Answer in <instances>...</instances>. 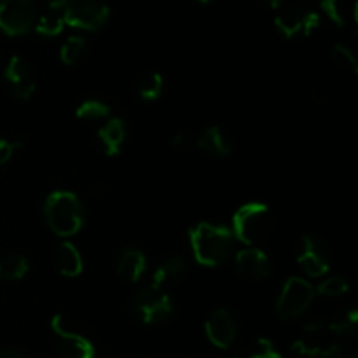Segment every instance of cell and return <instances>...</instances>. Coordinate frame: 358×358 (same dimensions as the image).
<instances>
[{
	"instance_id": "e0dca14e",
	"label": "cell",
	"mask_w": 358,
	"mask_h": 358,
	"mask_svg": "<svg viewBox=\"0 0 358 358\" xmlns=\"http://www.w3.org/2000/svg\"><path fill=\"white\" fill-rule=\"evenodd\" d=\"M55 266L58 269V273L65 278H77L79 275H83L84 269V261L80 252L77 250V247L70 241H63L56 247L55 255Z\"/></svg>"
},
{
	"instance_id": "5bb4252c",
	"label": "cell",
	"mask_w": 358,
	"mask_h": 358,
	"mask_svg": "<svg viewBox=\"0 0 358 358\" xmlns=\"http://www.w3.org/2000/svg\"><path fill=\"white\" fill-rule=\"evenodd\" d=\"M234 264H236V271L250 282L268 278L271 273L269 257L257 247H247L238 252L234 257Z\"/></svg>"
},
{
	"instance_id": "4dcf8cb0",
	"label": "cell",
	"mask_w": 358,
	"mask_h": 358,
	"mask_svg": "<svg viewBox=\"0 0 358 358\" xmlns=\"http://www.w3.org/2000/svg\"><path fill=\"white\" fill-rule=\"evenodd\" d=\"M187 145H189V136L185 135V133H177V135L171 138V147H173V149L182 150Z\"/></svg>"
},
{
	"instance_id": "ba28073f",
	"label": "cell",
	"mask_w": 358,
	"mask_h": 358,
	"mask_svg": "<svg viewBox=\"0 0 358 358\" xmlns=\"http://www.w3.org/2000/svg\"><path fill=\"white\" fill-rule=\"evenodd\" d=\"M37 6L34 0H2L0 2V30L10 37L24 35L35 27Z\"/></svg>"
},
{
	"instance_id": "9c48e42d",
	"label": "cell",
	"mask_w": 358,
	"mask_h": 358,
	"mask_svg": "<svg viewBox=\"0 0 358 358\" xmlns=\"http://www.w3.org/2000/svg\"><path fill=\"white\" fill-rule=\"evenodd\" d=\"M296 261L310 278H320L331 269V254L324 241L313 234L299 238L296 247Z\"/></svg>"
},
{
	"instance_id": "ac0fdd59",
	"label": "cell",
	"mask_w": 358,
	"mask_h": 358,
	"mask_svg": "<svg viewBox=\"0 0 358 358\" xmlns=\"http://www.w3.org/2000/svg\"><path fill=\"white\" fill-rule=\"evenodd\" d=\"M147 271V257L140 248L126 247L119 254L117 273L129 283H136Z\"/></svg>"
},
{
	"instance_id": "52a82bcc",
	"label": "cell",
	"mask_w": 358,
	"mask_h": 358,
	"mask_svg": "<svg viewBox=\"0 0 358 358\" xmlns=\"http://www.w3.org/2000/svg\"><path fill=\"white\" fill-rule=\"evenodd\" d=\"M51 329L58 338L56 343V353L59 358H94L96 357V348L93 343L84 334H79L65 315L56 313L51 318Z\"/></svg>"
},
{
	"instance_id": "836d02e7",
	"label": "cell",
	"mask_w": 358,
	"mask_h": 358,
	"mask_svg": "<svg viewBox=\"0 0 358 358\" xmlns=\"http://www.w3.org/2000/svg\"><path fill=\"white\" fill-rule=\"evenodd\" d=\"M45 2H48L49 9L59 10V9H65V7L70 3V0H45Z\"/></svg>"
},
{
	"instance_id": "484cf974",
	"label": "cell",
	"mask_w": 358,
	"mask_h": 358,
	"mask_svg": "<svg viewBox=\"0 0 358 358\" xmlns=\"http://www.w3.org/2000/svg\"><path fill=\"white\" fill-rule=\"evenodd\" d=\"M34 28L42 37H56L65 28V21H63V16H59V14H44V16H41L35 21Z\"/></svg>"
},
{
	"instance_id": "f1b7e54d",
	"label": "cell",
	"mask_w": 358,
	"mask_h": 358,
	"mask_svg": "<svg viewBox=\"0 0 358 358\" xmlns=\"http://www.w3.org/2000/svg\"><path fill=\"white\" fill-rule=\"evenodd\" d=\"M322 10H324L325 16L331 20V23H334L338 28H343L346 23L345 10H343V6L339 3V0H322L320 2Z\"/></svg>"
},
{
	"instance_id": "d590c367",
	"label": "cell",
	"mask_w": 358,
	"mask_h": 358,
	"mask_svg": "<svg viewBox=\"0 0 358 358\" xmlns=\"http://www.w3.org/2000/svg\"><path fill=\"white\" fill-rule=\"evenodd\" d=\"M198 2H201V3H212V2H215V0H198Z\"/></svg>"
},
{
	"instance_id": "3957f363",
	"label": "cell",
	"mask_w": 358,
	"mask_h": 358,
	"mask_svg": "<svg viewBox=\"0 0 358 358\" xmlns=\"http://www.w3.org/2000/svg\"><path fill=\"white\" fill-rule=\"evenodd\" d=\"M275 227V217L268 205L259 201L240 206L233 215V234L247 247H255L271 234Z\"/></svg>"
},
{
	"instance_id": "d4e9b609",
	"label": "cell",
	"mask_w": 358,
	"mask_h": 358,
	"mask_svg": "<svg viewBox=\"0 0 358 358\" xmlns=\"http://www.w3.org/2000/svg\"><path fill=\"white\" fill-rule=\"evenodd\" d=\"M331 59L343 70H348L353 76H358V62L357 56L348 45L345 44H336L331 49Z\"/></svg>"
},
{
	"instance_id": "d6986e66",
	"label": "cell",
	"mask_w": 358,
	"mask_h": 358,
	"mask_svg": "<svg viewBox=\"0 0 358 358\" xmlns=\"http://www.w3.org/2000/svg\"><path fill=\"white\" fill-rule=\"evenodd\" d=\"M30 271V262L27 255L17 250H7L0 254V280L17 282L23 280Z\"/></svg>"
},
{
	"instance_id": "7a4b0ae2",
	"label": "cell",
	"mask_w": 358,
	"mask_h": 358,
	"mask_svg": "<svg viewBox=\"0 0 358 358\" xmlns=\"http://www.w3.org/2000/svg\"><path fill=\"white\" fill-rule=\"evenodd\" d=\"M44 217L56 236H73L83 229V201L72 191H52L44 201Z\"/></svg>"
},
{
	"instance_id": "d6a6232c",
	"label": "cell",
	"mask_w": 358,
	"mask_h": 358,
	"mask_svg": "<svg viewBox=\"0 0 358 358\" xmlns=\"http://www.w3.org/2000/svg\"><path fill=\"white\" fill-rule=\"evenodd\" d=\"M327 358H357V355L353 352H350V350L343 348V346L338 345V348H336Z\"/></svg>"
},
{
	"instance_id": "83f0119b",
	"label": "cell",
	"mask_w": 358,
	"mask_h": 358,
	"mask_svg": "<svg viewBox=\"0 0 358 358\" xmlns=\"http://www.w3.org/2000/svg\"><path fill=\"white\" fill-rule=\"evenodd\" d=\"M248 358H283V355L280 353V350L276 348V345L271 339L259 338L250 346Z\"/></svg>"
},
{
	"instance_id": "5b68a950",
	"label": "cell",
	"mask_w": 358,
	"mask_h": 358,
	"mask_svg": "<svg viewBox=\"0 0 358 358\" xmlns=\"http://www.w3.org/2000/svg\"><path fill=\"white\" fill-rule=\"evenodd\" d=\"M131 308L143 325H159L173 315V301L163 289L145 287L131 297Z\"/></svg>"
},
{
	"instance_id": "cb8c5ba5",
	"label": "cell",
	"mask_w": 358,
	"mask_h": 358,
	"mask_svg": "<svg viewBox=\"0 0 358 358\" xmlns=\"http://www.w3.org/2000/svg\"><path fill=\"white\" fill-rule=\"evenodd\" d=\"M84 51H86V38L79 37V35H73V37H69L63 42L62 49H59V59L65 65L72 66L79 62Z\"/></svg>"
},
{
	"instance_id": "7c38bea8",
	"label": "cell",
	"mask_w": 358,
	"mask_h": 358,
	"mask_svg": "<svg viewBox=\"0 0 358 358\" xmlns=\"http://www.w3.org/2000/svg\"><path fill=\"white\" fill-rule=\"evenodd\" d=\"M325 331H327V324H324L322 320H313L306 324L304 325V336H301L292 343V352L301 357L327 358L338 348V345L325 341Z\"/></svg>"
},
{
	"instance_id": "f546056e",
	"label": "cell",
	"mask_w": 358,
	"mask_h": 358,
	"mask_svg": "<svg viewBox=\"0 0 358 358\" xmlns=\"http://www.w3.org/2000/svg\"><path fill=\"white\" fill-rule=\"evenodd\" d=\"M23 147V142L21 140H6V138H0V168L3 164L9 163L13 159L14 152L20 150Z\"/></svg>"
},
{
	"instance_id": "8fae6325",
	"label": "cell",
	"mask_w": 358,
	"mask_h": 358,
	"mask_svg": "<svg viewBox=\"0 0 358 358\" xmlns=\"http://www.w3.org/2000/svg\"><path fill=\"white\" fill-rule=\"evenodd\" d=\"M3 80L9 87L10 94L17 100H30L31 94L37 90V77L34 69L28 65L27 59L21 56H10L3 69Z\"/></svg>"
},
{
	"instance_id": "603a6c76",
	"label": "cell",
	"mask_w": 358,
	"mask_h": 358,
	"mask_svg": "<svg viewBox=\"0 0 358 358\" xmlns=\"http://www.w3.org/2000/svg\"><path fill=\"white\" fill-rule=\"evenodd\" d=\"M108 115H110V105L96 100V98L84 100L76 108V117L80 119V121H100V119H107Z\"/></svg>"
},
{
	"instance_id": "30bf717a",
	"label": "cell",
	"mask_w": 358,
	"mask_h": 358,
	"mask_svg": "<svg viewBox=\"0 0 358 358\" xmlns=\"http://www.w3.org/2000/svg\"><path fill=\"white\" fill-rule=\"evenodd\" d=\"M275 27L285 38H294L299 35L308 37L320 27V14L306 7L290 6L276 16Z\"/></svg>"
},
{
	"instance_id": "4fadbf2b",
	"label": "cell",
	"mask_w": 358,
	"mask_h": 358,
	"mask_svg": "<svg viewBox=\"0 0 358 358\" xmlns=\"http://www.w3.org/2000/svg\"><path fill=\"white\" fill-rule=\"evenodd\" d=\"M205 332L208 341L212 343L215 348L227 350L236 339V320H234L233 313L226 308H217L208 315L205 322Z\"/></svg>"
},
{
	"instance_id": "ffe728a7",
	"label": "cell",
	"mask_w": 358,
	"mask_h": 358,
	"mask_svg": "<svg viewBox=\"0 0 358 358\" xmlns=\"http://www.w3.org/2000/svg\"><path fill=\"white\" fill-rule=\"evenodd\" d=\"M185 271H187V264H185L184 259L178 257V255H171V257L164 259V261L154 269L150 287H154V289H163V285H166V283L182 278V276L185 275Z\"/></svg>"
},
{
	"instance_id": "7402d4cb",
	"label": "cell",
	"mask_w": 358,
	"mask_h": 358,
	"mask_svg": "<svg viewBox=\"0 0 358 358\" xmlns=\"http://www.w3.org/2000/svg\"><path fill=\"white\" fill-rule=\"evenodd\" d=\"M327 331H331L334 336H339V338H353L358 331L357 308L350 306L336 313L327 324Z\"/></svg>"
},
{
	"instance_id": "2e32d148",
	"label": "cell",
	"mask_w": 358,
	"mask_h": 358,
	"mask_svg": "<svg viewBox=\"0 0 358 358\" xmlns=\"http://www.w3.org/2000/svg\"><path fill=\"white\" fill-rule=\"evenodd\" d=\"M126 136H128V129H126L124 121L121 117H112L98 129V140H100L101 147H103L105 154L108 157L119 156L124 147Z\"/></svg>"
},
{
	"instance_id": "1f68e13d",
	"label": "cell",
	"mask_w": 358,
	"mask_h": 358,
	"mask_svg": "<svg viewBox=\"0 0 358 358\" xmlns=\"http://www.w3.org/2000/svg\"><path fill=\"white\" fill-rule=\"evenodd\" d=\"M0 358H28V357L17 348H2L0 350Z\"/></svg>"
},
{
	"instance_id": "e575fe53",
	"label": "cell",
	"mask_w": 358,
	"mask_h": 358,
	"mask_svg": "<svg viewBox=\"0 0 358 358\" xmlns=\"http://www.w3.org/2000/svg\"><path fill=\"white\" fill-rule=\"evenodd\" d=\"M283 0H257V3L268 7V9H276V7L282 6Z\"/></svg>"
},
{
	"instance_id": "4316f807",
	"label": "cell",
	"mask_w": 358,
	"mask_h": 358,
	"mask_svg": "<svg viewBox=\"0 0 358 358\" xmlns=\"http://www.w3.org/2000/svg\"><path fill=\"white\" fill-rule=\"evenodd\" d=\"M350 283L348 280L343 278V276H331V278H325L324 282L318 285L317 292L324 297H341L345 294H348Z\"/></svg>"
},
{
	"instance_id": "44dd1931",
	"label": "cell",
	"mask_w": 358,
	"mask_h": 358,
	"mask_svg": "<svg viewBox=\"0 0 358 358\" xmlns=\"http://www.w3.org/2000/svg\"><path fill=\"white\" fill-rule=\"evenodd\" d=\"M164 79L159 72H142L135 79V91L143 101H156L163 94Z\"/></svg>"
},
{
	"instance_id": "6da1fadb",
	"label": "cell",
	"mask_w": 358,
	"mask_h": 358,
	"mask_svg": "<svg viewBox=\"0 0 358 358\" xmlns=\"http://www.w3.org/2000/svg\"><path fill=\"white\" fill-rule=\"evenodd\" d=\"M189 241L194 261L205 268H219L231 259L234 250L233 231L226 226L199 222L189 231Z\"/></svg>"
},
{
	"instance_id": "277c9868",
	"label": "cell",
	"mask_w": 358,
	"mask_h": 358,
	"mask_svg": "<svg viewBox=\"0 0 358 358\" xmlns=\"http://www.w3.org/2000/svg\"><path fill=\"white\" fill-rule=\"evenodd\" d=\"M315 299V289L308 280L292 276L283 283L276 301V315L280 320L290 322L299 318Z\"/></svg>"
},
{
	"instance_id": "8d00e7d4",
	"label": "cell",
	"mask_w": 358,
	"mask_h": 358,
	"mask_svg": "<svg viewBox=\"0 0 358 358\" xmlns=\"http://www.w3.org/2000/svg\"><path fill=\"white\" fill-rule=\"evenodd\" d=\"M226 358H238L236 355H229V357H226Z\"/></svg>"
},
{
	"instance_id": "9a60e30c",
	"label": "cell",
	"mask_w": 358,
	"mask_h": 358,
	"mask_svg": "<svg viewBox=\"0 0 358 358\" xmlns=\"http://www.w3.org/2000/svg\"><path fill=\"white\" fill-rule=\"evenodd\" d=\"M196 147L203 152L215 157H226L233 152L234 143L231 136L220 126H208L201 135L196 138Z\"/></svg>"
},
{
	"instance_id": "8992f818",
	"label": "cell",
	"mask_w": 358,
	"mask_h": 358,
	"mask_svg": "<svg viewBox=\"0 0 358 358\" xmlns=\"http://www.w3.org/2000/svg\"><path fill=\"white\" fill-rule=\"evenodd\" d=\"M110 20V7L101 0H72L65 7L63 21L72 28L98 31Z\"/></svg>"
}]
</instances>
